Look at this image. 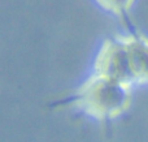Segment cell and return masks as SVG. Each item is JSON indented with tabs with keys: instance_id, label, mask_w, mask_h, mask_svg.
<instances>
[{
	"instance_id": "4",
	"label": "cell",
	"mask_w": 148,
	"mask_h": 142,
	"mask_svg": "<svg viewBox=\"0 0 148 142\" xmlns=\"http://www.w3.org/2000/svg\"><path fill=\"white\" fill-rule=\"evenodd\" d=\"M103 9L118 16L123 22L130 20L129 17V10L133 5L134 0H95Z\"/></svg>"
},
{
	"instance_id": "2",
	"label": "cell",
	"mask_w": 148,
	"mask_h": 142,
	"mask_svg": "<svg viewBox=\"0 0 148 142\" xmlns=\"http://www.w3.org/2000/svg\"><path fill=\"white\" fill-rule=\"evenodd\" d=\"M127 86L134 85L125 35H117L104 42L95 59V72Z\"/></svg>"
},
{
	"instance_id": "3",
	"label": "cell",
	"mask_w": 148,
	"mask_h": 142,
	"mask_svg": "<svg viewBox=\"0 0 148 142\" xmlns=\"http://www.w3.org/2000/svg\"><path fill=\"white\" fill-rule=\"evenodd\" d=\"M125 25L129 29L125 38L134 85L148 83V38L131 25L130 20L126 21Z\"/></svg>"
},
{
	"instance_id": "1",
	"label": "cell",
	"mask_w": 148,
	"mask_h": 142,
	"mask_svg": "<svg viewBox=\"0 0 148 142\" xmlns=\"http://www.w3.org/2000/svg\"><path fill=\"white\" fill-rule=\"evenodd\" d=\"M131 102V88L94 73L62 103L73 104L96 120H112L126 111Z\"/></svg>"
}]
</instances>
